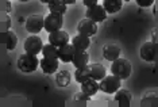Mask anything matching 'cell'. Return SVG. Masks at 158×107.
<instances>
[{
  "label": "cell",
  "instance_id": "cb8c5ba5",
  "mask_svg": "<svg viewBox=\"0 0 158 107\" xmlns=\"http://www.w3.org/2000/svg\"><path fill=\"white\" fill-rule=\"evenodd\" d=\"M141 105L142 106H158V94H156V92L146 94L142 98Z\"/></svg>",
  "mask_w": 158,
  "mask_h": 107
},
{
  "label": "cell",
  "instance_id": "277c9868",
  "mask_svg": "<svg viewBox=\"0 0 158 107\" xmlns=\"http://www.w3.org/2000/svg\"><path fill=\"white\" fill-rule=\"evenodd\" d=\"M120 80L118 76L111 75V76H106L104 79L99 81L100 83V91L106 92V94H115L116 91L120 90Z\"/></svg>",
  "mask_w": 158,
  "mask_h": 107
},
{
  "label": "cell",
  "instance_id": "1f68e13d",
  "mask_svg": "<svg viewBox=\"0 0 158 107\" xmlns=\"http://www.w3.org/2000/svg\"><path fill=\"white\" fill-rule=\"evenodd\" d=\"M20 2H28V0H20Z\"/></svg>",
  "mask_w": 158,
  "mask_h": 107
},
{
  "label": "cell",
  "instance_id": "6da1fadb",
  "mask_svg": "<svg viewBox=\"0 0 158 107\" xmlns=\"http://www.w3.org/2000/svg\"><path fill=\"white\" fill-rule=\"evenodd\" d=\"M111 73L118 76L119 79H128V76L131 75V64L128 60L126 58H118L115 60L111 65Z\"/></svg>",
  "mask_w": 158,
  "mask_h": 107
},
{
  "label": "cell",
  "instance_id": "4dcf8cb0",
  "mask_svg": "<svg viewBox=\"0 0 158 107\" xmlns=\"http://www.w3.org/2000/svg\"><path fill=\"white\" fill-rule=\"evenodd\" d=\"M41 3H45V4H49V3H52L53 0H39Z\"/></svg>",
  "mask_w": 158,
  "mask_h": 107
},
{
  "label": "cell",
  "instance_id": "4316f807",
  "mask_svg": "<svg viewBox=\"0 0 158 107\" xmlns=\"http://www.w3.org/2000/svg\"><path fill=\"white\" fill-rule=\"evenodd\" d=\"M139 7H150L154 3V0H135Z\"/></svg>",
  "mask_w": 158,
  "mask_h": 107
},
{
  "label": "cell",
  "instance_id": "5bb4252c",
  "mask_svg": "<svg viewBox=\"0 0 158 107\" xmlns=\"http://www.w3.org/2000/svg\"><path fill=\"white\" fill-rule=\"evenodd\" d=\"M89 62V54L87 50H74V56L72 60V64L74 65V68H82L85 65H88Z\"/></svg>",
  "mask_w": 158,
  "mask_h": 107
},
{
  "label": "cell",
  "instance_id": "f546056e",
  "mask_svg": "<svg viewBox=\"0 0 158 107\" xmlns=\"http://www.w3.org/2000/svg\"><path fill=\"white\" fill-rule=\"evenodd\" d=\"M7 11H11V3H10V0H8V2H7Z\"/></svg>",
  "mask_w": 158,
  "mask_h": 107
},
{
  "label": "cell",
  "instance_id": "e0dca14e",
  "mask_svg": "<svg viewBox=\"0 0 158 107\" xmlns=\"http://www.w3.org/2000/svg\"><path fill=\"white\" fill-rule=\"evenodd\" d=\"M100 90V83L98 80H95V79H88V80H85L84 83H81V91H84L85 94H88V95H91L93 96Z\"/></svg>",
  "mask_w": 158,
  "mask_h": 107
},
{
  "label": "cell",
  "instance_id": "7a4b0ae2",
  "mask_svg": "<svg viewBox=\"0 0 158 107\" xmlns=\"http://www.w3.org/2000/svg\"><path fill=\"white\" fill-rule=\"evenodd\" d=\"M39 60L35 54H30V53H26V54H22L18 60V68H19L22 72L24 73H30L34 72L35 69L39 66Z\"/></svg>",
  "mask_w": 158,
  "mask_h": 107
},
{
  "label": "cell",
  "instance_id": "d6986e66",
  "mask_svg": "<svg viewBox=\"0 0 158 107\" xmlns=\"http://www.w3.org/2000/svg\"><path fill=\"white\" fill-rule=\"evenodd\" d=\"M91 79V68L89 65H85L82 68H76V72H74V80L77 83H84L85 80Z\"/></svg>",
  "mask_w": 158,
  "mask_h": 107
},
{
  "label": "cell",
  "instance_id": "ac0fdd59",
  "mask_svg": "<svg viewBox=\"0 0 158 107\" xmlns=\"http://www.w3.org/2000/svg\"><path fill=\"white\" fill-rule=\"evenodd\" d=\"M123 0H103V7L106 8L107 14H115L122 10Z\"/></svg>",
  "mask_w": 158,
  "mask_h": 107
},
{
  "label": "cell",
  "instance_id": "5b68a950",
  "mask_svg": "<svg viewBox=\"0 0 158 107\" xmlns=\"http://www.w3.org/2000/svg\"><path fill=\"white\" fill-rule=\"evenodd\" d=\"M44 42H42V38L38 37V35H30L26 41H24V50L26 53H30V54H39L44 49Z\"/></svg>",
  "mask_w": 158,
  "mask_h": 107
},
{
  "label": "cell",
  "instance_id": "4fadbf2b",
  "mask_svg": "<svg viewBox=\"0 0 158 107\" xmlns=\"http://www.w3.org/2000/svg\"><path fill=\"white\" fill-rule=\"evenodd\" d=\"M74 46L72 44H66L64 46L58 48V58L64 62H72L73 60V56H74Z\"/></svg>",
  "mask_w": 158,
  "mask_h": 107
},
{
  "label": "cell",
  "instance_id": "484cf974",
  "mask_svg": "<svg viewBox=\"0 0 158 107\" xmlns=\"http://www.w3.org/2000/svg\"><path fill=\"white\" fill-rule=\"evenodd\" d=\"M73 98H74V101H76V102H82V103H87V102L91 101V95L85 94L84 91H81V92H78V94H76Z\"/></svg>",
  "mask_w": 158,
  "mask_h": 107
},
{
  "label": "cell",
  "instance_id": "ffe728a7",
  "mask_svg": "<svg viewBox=\"0 0 158 107\" xmlns=\"http://www.w3.org/2000/svg\"><path fill=\"white\" fill-rule=\"evenodd\" d=\"M89 68H91V77L95 80L100 81L102 79H104V77L107 76L106 75V69H104V66L102 65V64H91L89 65Z\"/></svg>",
  "mask_w": 158,
  "mask_h": 107
},
{
  "label": "cell",
  "instance_id": "d6a6232c",
  "mask_svg": "<svg viewBox=\"0 0 158 107\" xmlns=\"http://www.w3.org/2000/svg\"><path fill=\"white\" fill-rule=\"evenodd\" d=\"M123 2H130V0H123Z\"/></svg>",
  "mask_w": 158,
  "mask_h": 107
},
{
  "label": "cell",
  "instance_id": "7c38bea8",
  "mask_svg": "<svg viewBox=\"0 0 158 107\" xmlns=\"http://www.w3.org/2000/svg\"><path fill=\"white\" fill-rule=\"evenodd\" d=\"M42 71L46 73V75H53L57 72L58 69V58H48V57H44L39 62Z\"/></svg>",
  "mask_w": 158,
  "mask_h": 107
},
{
  "label": "cell",
  "instance_id": "44dd1931",
  "mask_svg": "<svg viewBox=\"0 0 158 107\" xmlns=\"http://www.w3.org/2000/svg\"><path fill=\"white\" fill-rule=\"evenodd\" d=\"M48 6H49V11L53 14H58V15L64 16V14L66 12V4L62 0H53Z\"/></svg>",
  "mask_w": 158,
  "mask_h": 107
},
{
  "label": "cell",
  "instance_id": "83f0119b",
  "mask_svg": "<svg viewBox=\"0 0 158 107\" xmlns=\"http://www.w3.org/2000/svg\"><path fill=\"white\" fill-rule=\"evenodd\" d=\"M82 3H84V6L89 8V7H93L98 4V0H82Z\"/></svg>",
  "mask_w": 158,
  "mask_h": 107
},
{
  "label": "cell",
  "instance_id": "ba28073f",
  "mask_svg": "<svg viewBox=\"0 0 158 107\" xmlns=\"http://www.w3.org/2000/svg\"><path fill=\"white\" fill-rule=\"evenodd\" d=\"M85 18H88V19L93 20V22H103L104 19L107 18V11L106 8H104L103 6H93V7H89L87 8V12H85Z\"/></svg>",
  "mask_w": 158,
  "mask_h": 107
},
{
  "label": "cell",
  "instance_id": "8fae6325",
  "mask_svg": "<svg viewBox=\"0 0 158 107\" xmlns=\"http://www.w3.org/2000/svg\"><path fill=\"white\" fill-rule=\"evenodd\" d=\"M120 56V48L116 45L108 44V45H104L103 46V57L107 60V61L114 62L115 60H118Z\"/></svg>",
  "mask_w": 158,
  "mask_h": 107
},
{
  "label": "cell",
  "instance_id": "9a60e30c",
  "mask_svg": "<svg viewBox=\"0 0 158 107\" xmlns=\"http://www.w3.org/2000/svg\"><path fill=\"white\" fill-rule=\"evenodd\" d=\"M72 45L77 50H87L89 46H91V40H89V37H87L84 34H77L72 40Z\"/></svg>",
  "mask_w": 158,
  "mask_h": 107
},
{
  "label": "cell",
  "instance_id": "2e32d148",
  "mask_svg": "<svg viewBox=\"0 0 158 107\" xmlns=\"http://www.w3.org/2000/svg\"><path fill=\"white\" fill-rule=\"evenodd\" d=\"M131 98H132L131 92L127 90H119L115 92V103H116L118 106H122V107L130 106Z\"/></svg>",
  "mask_w": 158,
  "mask_h": 107
},
{
  "label": "cell",
  "instance_id": "f1b7e54d",
  "mask_svg": "<svg viewBox=\"0 0 158 107\" xmlns=\"http://www.w3.org/2000/svg\"><path fill=\"white\" fill-rule=\"evenodd\" d=\"M62 2L68 6V4H74V3H76V0H62Z\"/></svg>",
  "mask_w": 158,
  "mask_h": 107
},
{
  "label": "cell",
  "instance_id": "3957f363",
  "mask_svg": "<svg viewBox=\"0 0 158 107\" xmlns=\"http://www.w3.org/2000/svg\"><path fill=\"white\" fill-rule=\"evenodd\" d=\"M139 56H141L142 60H145L147 62H153L158 60V42H145L139 49Z\"/></svg>",
  "mask_w": 158,
  "mask_h": 107
},
{
  "label": "cell",
  "instance_id": "d4e9b609",
  "mask_svg": "<svg viewBox=\"0 0 158 107\" xmlns=\"http://www.w3.org/2000/svg\"><path fill=\"white\" fill-rule=\"evenodd\" d=\"M7 49L8 50H14L15 49V46L18 44V37H16V34L14 33V31L11 30H8L7 31Z\"/></svg>",
  "mask_w": 158,
  "mask_h": 107
},
{
  "label": "cell",
  "instance_id": "8992f818",
  "mask_svg": "<svg viewBox=\"0 0 158 107\" xmlns=\"http://www.w3.org/2000/svg\"><path fill=\"white\" fill-rule=\"evenodd\" d=\"M45 28V18L42 15H31L26 20V30L28 33H39Z\"/></svg>",
  "mask_w": 158,
  "mask_h": 107
},
{
  "label": "cell",
  "instance_id": "52a82bcc",
  "mask_svg": "<svg viewBox=\"0 0 158 107\" xmlns=\"http://www.w3.org/2000/svg\"><path fill=\"white\" fill-rule=\"evenodd\" d=\"M61 27H62V15L50 12L49 15L45 18V30L46 31L53 33V31L61 30Z\"/></svg>",
  "mask_w": 158,
  "mask_h": 107
},
{
  "label": "cell",
  "instance_id": "9c48e42d",
  "mask_svg": "<svg viewBox=\"0 0 158 107\" xmlns=\"http://www.w3.org/2000/svg\"><path fill=\"white\" fill-rule=\"evenodd\" d=\"M77 30L80 34H84V35H87V37H92V35H95L98 33V23L88 19V18H84V19L78 23Z\"/></svg>",
  "mask_w": 158,
  "mask_h": 107
},
{
  "label": "cell",
  "instance_id": "30bf717a",
  "mask_svg": "<svg viewBox=\"0 0 158 107\" xmlns=\"http://www.w3.org/2000/svg\"><path fill=\"white\" fill-rule=\"evenodd\" d=\"M49 42L57 46V48H61V46L69 44V34L64 30L53 31V33L49 34Z\"/></svg>",
  "mask_w": 158,
  "mask_h": 107
},
{
  "label": "cell",
  "instance_id": "603a6c76",
  "mask_svg": "<svg viewBox=\"0 0 158 107\" xmlns=\"http://www.w3.org/2000/svg\"><path fill=\"white\" fill-rule=\"evenodd\" d=\"M70 79H72V76L68 71H60L56 76V81L60 87H66L70 83Z\"/></svg>",
  "mask_w": 158,
  "mask_h": 107
},
{
  "label": "cell",
  "instance_id": "7402d4cb",
  "mask_svg": "<svg viewBox=\"0 0 158 107\" xmlns=\"http://www.w3.org/2000/svg\"><path fill=\"white\" fill-rule=\"evenodd\" d=\"M42 54H44V57H48V58H58V48L49 42L42 49Z\"/></svg>",
  "mask_w": 158,
  "mask_h": 107
}]
</instances>
